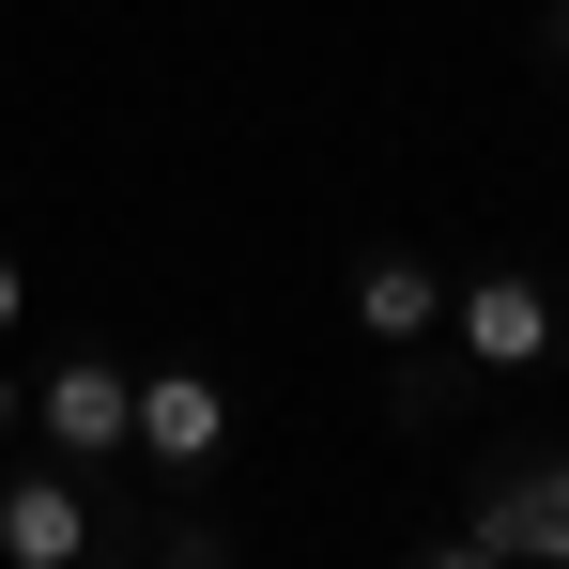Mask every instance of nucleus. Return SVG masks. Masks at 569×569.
Masks as SVG:
<instances>
[{
    "label": "nucleus",
    "instance_id": "1",
    "mask_svg": "<svg viewBox=\"0 0 569 569\" xmlns=\"http://www.w3.org/2000/svg\"><path fill=\"white\" fill-rule=\"evenodd\" d=\"M447 555H462V569L555 555V569H569V447H508V462H477V508L447 523Z\"/></svg>",
    "mask_w": 569,
    "mask_h": 569
},
{
    "label": "nucleus",
    "instance_id": "2",
    "mask_svg": "<svg viewBox=\"0 0 569 569\" xmlns=\"http://www.w3.org/2000/svg\"><path fill=\"white\" fill-rule=\"evenodd\" d=\"M216 447H231L216 370H139V385H123V462H154L170 492H200V477H216Z\"/></svg>",
    "mask_w": 569,
    "mask_h": 569
},
{
    "label": "nucleus",
    "instance_id": "3",
    "mask_svg": "<svg viewBox=\"0 0 569 569\" xmlns=\"http://www.w3.org/2000/svg\"><path fill=\"white\" fill-rule=\"evenodd\" d=\"M78 555H108L93 492L47 477V462H16V477H0V569H78Z\"/></svg>",
    "mask_w": 569,
    "mask_h": 569
},
{
    "label": "nucleus",
    "instance_id": "4",
    "mask_svg": "<svg viewBox=\"0 0 569 569\" xmlns=\"http://www.w3.org/2000/svg\"><path fill=\"white\" fill-rule=\"evenodd\" d=\"M123 355H93V339H78V355H62V370L31 385V431H47V447H62V462H123Z\"/></svg>",
    "mask_w": 569,
    "mask_h": 569
},
{
    "label": "nucleus",
    "instance_id": "5",
    "mask_svg": "<svg viewBox=\"0 0 569 569\" xmlns=\"http://www.w3.org/2000/svg\"><path fill=\"white\" fill-rule=\"evenodd\" d=\"M539 355H555V278L539 262H492L462 292V370H539Z\"/></svg>",
    "mask_w": 569,
    "mask_h": 569
},
{
    "label": "nucleus",
    "instance_id": "6",
    "mask_svg": "<svg viewBox=\"0 0 569 569\" xmlns=\"http://www.w3.org/2000/svg\"><path fill=\"white\" fill-rule=\"evenodd\" d=\"M355 323H370V339H431V323H447V278H431L416 247H370V262H355Z\"/></svg>",
    "mask_w": 569,
    "mask_h": 569
},
{
    "label": "nucleus",
    "instance_id": "7",
    "mask_svg": "<svg viewBox=\"0 0 569 569\" xmlns=\"http://www.w3.org/2000/svg\"><path fill=\"white\" fill-rule=\"evenodd\" d=\"M385 416H400V431L462 416V355H431V339H385Z\"/></svg>",
    "mask_w": 569,
    "mask_h": 569
},
{
    "label": "nucleus",
    "instance_id": "8",
    "mask_svg": "<svg viewBox=\"0 0 569 569\" xmlns=\"http://www.w3.org/2000/svg\"><path fill=\"white\" fill-rule=\"evenodd\" d=\"M139 555H170V569H231V523H216V508H186V523H154Z\"/></svg>",
    "mask_w": 569,
    "mask_h": 569
},
{
    "label": "nucleus",
    "instance_id": "9",
    "mask_svg": "<svg viewBox=\"0 0 569 569\" xmlns=\"http://www.w3.org/2000/svg\"><path fill=\"white\" fill-rule=\"evenodd\" d=\"M16 431H31V385H16V370H0V447H16Z\"/></svg>",
    "mask_w": 569,
    "mask_h": 569
},
{
    "label": "nucleus",
    "instance_id": "10",
    "mask_svg": "<svg viewBox=\"0 0 569 569\" xmlns=\"http://www.w3.org/2000/svg\"><path fill=\"white\" fill-rule=\"evenodd\" d=\"M539 62H555V78H569V0H555V16H539Z\"/></svg>",
    "mask_w": 569,
    "mask_h": 569
},
{
    "label": "nucleus",
    "instance_id": "11",
    "mask_svg": "<svg viewBox=\"0 0 569 569\" xmlns=\"http://www.w3.org/2000/svg\"><path fill=\"white\" fill-rule=\"evenodd\" d=\"M16 308H31V278H16V262H0V339H16Z\"/></svg>",
    "mask_w": 569,
    "mask_h": 569
}]
</instances>
